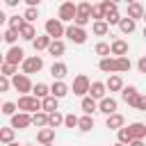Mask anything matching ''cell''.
Segmentation results:
<instances>
[{
  "instance_id": "1",
  "label": "cell",
  "mask_w": 146,
  "mask_h": 146,
  "mask_svg": "<svg viewBox=\"0 0 146 146\" xmlns=\"http://www.w3.org/2000/svg\"><path fill=\"white\" fill-rule=\"evenodd\" d=\"M89 21H91V2H78V5H75V18H73L71 25L84 30V25H87Z\"/></svg>"
},
{
  "instance_id": "2",
  "label": "cell",
  "mask_w": 146,
  "mask_h": 146,
  "mask_svg": "<svg viewBox=\"0 0 146 146\" xmlns=\"http://www.w3.org/2000/svg\"><path fill=\"white\" fill-rule=\"evenodd\" d=\"M16 110L18 112H25V114H34V112H41V100H36L34 96H21L18 103H16Z\"/></svg>"
},
{
  "instance_id": "3",
  "label": "cell",
  "mask_w": 146,
  "mask_h": 146,
  "mask_svg": "<svg viewBox=\"0 0 146 146\" xmlns=\"http://www.w3.org/2000/svg\"><path fill=\"white\" fill-rule=\"evenodd\" d=\"M9 84H11L16 91H21V96H27V94L32 91V80H30L27 75H23V73H16L14 78H9Z\"/></svg>"
},
{
  "instance_id": "4",
  "label": "cell",
  "mask_w": 146,
  "mask_h": 146,
  "mask_svg": "<svg viewBox=\"0 0 146 146\" xmlns=\"http://www.w3.org/2000/svg\"><path fill=\"white\" fill-rule=\"evenodd\" d=\"M21 68H23V75H27V78H30V73H39V71L43 68V59H41L39 55L25 57V59L21 62Z\"/></svg>"
},
{
  "instance_id": "5",
  "label": "cell",
  "mask_w": 146,
  "mask_h": 146,
  "mask_svg": "<svg viewBox=\"0 0 146 146\" xmlns=\"http://www.w3.org/2000/svg\"><path fill=\"white\" fill-rule=\"evenodd\" d=\"M89 84H91V80H89L84 73H80V75H75V78H73V87H71L68 91H73L75 96L84 98V96H87V91H89Z\"/></svg>"
},
{
  "instance_id": "6",
  "label": "cell",
  "mask_w": 146,
  "mask_h": 146,
  "mask_svg": "<svg viewBox=\"0 0 146 146\" xmlns=\"http://www.w3.org/2000/svg\"><path fill=\"white\" fill-rule=\"evenodd\" d=\"M73 18H75V2H62L59 5V14H57V21L64 25V23H73Z\"/></svg>"
},
{
  "instance_id": "7",
  "label": "cell",
  "mask_w": 146,
  "mask_h": 146,
  "mask_svg": "<svg viewBox=\"0 0 146 146\" xmlns=\"http://www.w3.org/2000/svg\"><path fill=\"white\" fill-rule=\"evenodd\" d=\"M43 27H46V36H50L52 41H57V39L64 36V25H62L57 18H48Z\"/></svg>"
},
{
  "instance_id": "8",
  "label": "cell",
  "mask_w": 146,
  "mask_h": 146,
  "mask_svg": "<svg viewBox=\"0 0 146 146\" xmlns=\"http://www.w3.org/2000/svg\"><path fill=\"white\" fill-rule=\"evenodd\" d=\"M64 36H68L73 43L82 46V43L87 41V30H82V27H75V25H68V27H64Z\"/></svg>"
},
{
  "instance_id": "9",
  "label": "cell",
  "mask_w": 146,
  "mask_h": 146,
  "mask_svg": "<svg viewBox=\"0 0 146 146\" xmlns=\"http://www.w3.org/2000/svg\"><path fill=\"white\" fill-rule=\"evenodd\" d=\"M32 125V119H30V114H25V112H16L14 116H11V130H25V128H30Z\"/></svg>"
},
{
  "instance_id": "10",
  "label": "cell",
  "mask_w": 146,
  "mask_h": 146,
  "mask_svg": "<svg viewBox=\"0 0 146 146\" xmlns=\"http://www.w3.org/2000/svg\"><path fill=\"white\" fill-rule=\"evenodd\" d=\"M23 59H25V52H23V48H18V46H11V48L7 50V55H5V64H11V66H18Z\"/></svg>"
},
{
  "instance_id": "11",
  "label": "cell",
  "mask_w": 146,
  "mask_h": 146,
  "mask_svg": "<svg viewBox=\"0 0 146 146\" xmlns=\"http://www.w3.org/2000/svg\"><path fill=\"white\" fill-rule=\"evenodd\" d=\"M110 55H114V59H116V57H128V41L114 39V41L110 43Z\"/></svg>"
},
{
  "instance_id": "12",
  "label": "cell",
  "mask_w": 146,
  "mask_h": 146,
  "mask_svg": "<svg viewBox=\"0 0 146 146\" xmlns=\"http://www.w3.org/2000/svg\"><path fill=\"white\" fill-rule=\"evenodd\" d=\"M87 96H89V98H94V100L98 103V100H103V98L107 96V89H105V84H103V82H98V80H96V82H91V84H89Z\"/></svg>"
},
{
  "instance_id": "13",
  "label": "cell",
  "mask_w": 146,
  "mask_h": 146,
  "mask_svg": "<svg viewBox=\"0 0 146 146\" xmlns=\"http://www.w3.org/2000/svg\"><path fill=\"white\" fill-rule=\"evenodd\" d=\"M116 107H119V103H116L112 96H105L103 100H98V112H103L105 116L114 114V112H116Z\"/></svg>"
},
{
  "instance_id": "14",
  "label": "cell",
  "mask_w": 146,
  "mask_h": 146,
  "mask_svg": "<svg viewBox=\"0 0 146 146\" xmlns=\"http://www.w3.org/2000/svg\"><path fill=\"white\" fill-rule=\"evenodd\" d=\"M48 91H50V96H52V98H57V100H59V98H64V96L68 94V84H66V82L55 80V82L48 87Z\"/></svg>"
},
{
  "instance_id": "15",
  "label": "cell",
  "mask_w": 146,
  "mask_h": 146,
  "mask_svg": "<svg viewBox=\"0 0 146 146\" xmlns=\"http://www.w3.org/2000/svg\"><path fill=\"white\" fill-rule=\"evenodd\" d=\"M66 73H68V66H66L64 62H52V66H50V75H52L55 80H59V82H64V78H66Z\"/></svg>"
},
{
  "instance_id": "16",
  "label": "cell",
  "mask_w": 146,
  "mask_h": 146,
  "mask_svg": "<svg viewBox=\"0 0 146 146\" xmlns=\"http://www.w3.org/2000/svg\"><path fill=\"white\" fill-rule=\"evenodd\" d=\"M125 128H128V132H130L132 139H144L146 137V123H141V121H135V123H130Z\"/></svg>"
},
{
  "instance_id": "17",
  "label": "cell",
  "mask_w": 146,
  "mask_h": 146,
  "mask_svg": "<svg viewBox=\"0 0 146 146\" xmlns=\"http://www.w3.org/2000/svg\"><path fill=\"white\" fill-rule=\"evenodd\" d=\"M121 98H123L128 105H132V107H135V103H137V98H139L137 87H132V84H130V87H123V89H121Z\"/></svg>"
},
{
  "instance_id": "18",
  "label": "cell",
  "mask_w": 146,
  "mask_h": 146,
  "mask_svg": "<svg viewBox=\"0 0 146 146\" xmlns=\"http://www.w3.org/2000/svg\"><path fill=\"white\" fill-rule=\"evenodd\" d=\"M41 112L43 114H52V112H59V100L52 98V96H46L41 100Z\"/></svg>"
},
{
  "instance_id": "19",
  "label": "cell",
  "mask_w": 146,
  "mask_h": 146,
  "mask_svg": "<svg viewBox=\"0 0 146 146\" xmlns=\"http://www.w3.org/2000/svg\"><path fill=\"white\" fill-rule=\"evenodd\" d=\"M105 125H107L110 130H119V128H123V125H125V119H123V114L114 112V114H110V116L105 119Z\"/></svg>"
},
{
  "instance_id": "20",
  "label": "cell",
  "mask_w": 146,
  "mask_h": 146,
  "mask_svg": "<svg viewBox=\"0 0 146 146\" xmlns=\"http://www.w3.org/2000/svg\"><path fill=\"white\" fill-rule=\"evenodd\" d=\"M141 16H144V5H141V2H130V5H128V18L137 23Z\"/></svg>"
},
{
  "instance_id": "21",
  "label": "cell",
  "mask_w": 146,
  "mask_h": 146,
  "mask_svg": "<svg viewBox=\"0 0 146 146\" xmlns=\"http://www.w3.org/2000/svg\"><path fill=\"white\" fill-rule=\"evenodd\" d=\"M18 36H21V39H25V41H34V36H36V30H34V25H30V23H23V25L18 27Z\"/></svg>"
},
{
  "instance_id": "22",
  "label": "cell",
  "mask_w": 146,
  "mask_h": 146,
  "mask_svg": "<svg viewBox=\"0 0 146 146\" xmlns=\"http://www.w3.org/2000/svg\"><path fill=\"white\" fill-rule=\"evenodd\" d=\"M98 68H100L103 73H112V75H116V62H114V57H103V59L98 62Z\"/></svg>"
},
{
  "instance_id": "23",
  "label": "cell",
  "mask_w": 146,
  "mask_h": 146,
  "mask_svg": "<svg viewBox=\"0 0 146 146\" xmlns=\"http://www.w3.org/2000/svg\"><path fill=\"white\" fill-rule=\"evenodd\" d=\"M30 96H34L36 100H43L46 96H50V91H48V84H43V82H36V84H32V91H30Z\"/></svg>"
},
{
  "instance_id": "24",
  "label": "cell",
  "mask_w": 146,
  "mask_h": 146,
  "mask_svg": "<svg viewBox=\"0 0 146 146\" xmlns=\"http://www.w3.org/2000/svg\"><path fill=\"white\" fill-rule=\"evenodd\" d=\"M80 107H82V112H84L87 116H91L94 112H98V103H96L94 98H89V96H84V98L80 100Z\"/></svg>"
},
{
  "instance_id": "25",
  "label": "cell",
  "mask_w": 146,
  "mask_h": 146,
  "mask_svg": "<svg viewBox=\"0 0 146 146\" xmlns=\"http://www.w3.org/2000/svg\"><path fill=\"white\" fill-rule=\"evenodd\" d=\"M36 141L43 146V144H52L55 141V130H50V128H41L39 132H36Z\"/></svg>"
},
{
  "instance_id": "26",
  "label": "cell",
  "mask_w": 146,
  "mask_h": 146,
  "mask_svg": "<svg viewBox=\"0 0 146 146\" xmlns=\"http://www.w3.org/2000/svg\"><path fill=\"white\" fill-rule=\"evenodd\" d=\"M46 50H48L52 57H62V55H64V50H66V46H64V41H62V39H57V41H50Z\"/></svg>"
},
{
  "instance_id": "27",
  "label": "cell",
  "mask_w": 146,
  "mask_h": 146,
  "mask_svg": "<svg viewBox=\"0 0 146 146\" xmlns=\"http://www.w3.org/2000/svg\"><path fill=\"white\" fill-rule=\"evenodd\" d=\"M103 84H105L107 91H121V89H123V80H121V75H110L107 82H103Z\"/></svg>"
},
{
  "instance_id": "28",
  "label": "cell",
  "mask_w": 146,
  "mask_h": 146,
  "mask_svg": "<svg viewBox=\"0 0 146 146\" xmlns=\"http://www.w3.org/2000/svg\"><path fill=\"white\" fill-rule=\"evenodd\" d=\"M80 132H89L91 128H94V116H87V114H82V116H78V125H75Z\"/></svg>"
},
{
  "instance_id": "29",
  "label": "cell",
  "mask_w": 146,
  "mask_h": 146,
  "mask_svg": "<svg viewBox=\"0 0 146 146\" xmlns=\"http://www.w3.org/2000/svg\"><path fill=\"white\" fill-rule=\"evenodd\" d=\"M14 137H16V130L0 125V146H7V144H11V141H14Z\"/></svg>"
},
{
  "instance_id": "30",
  "label": "cell",
  "mask_w": 146,
  "mask_h": 146,
  "mask_svg": "<svg viewBox=\"0 0 146 146\" xmlns=\"http://www.w3.org/2000/svg\"><path fill=\"white\" fill-rule=\"evenodd\" d=\"M62 123H64V114H62V112H52V114H48V123H46V128L55 130V128H59Z\"/></svg>"
},
{
  "instance_id": "31",
  "label": "cell",
  "mask_w": 146,
  "mask_h": 146,
  "mask_svg": "<svg viewBox=\"0 0 146 146\" xmlns=\"http://www.w3.org/2000/svg\"><path fill=\"white\" fill-rule=\"evenodd\" d=\"M50 41H52L50 36H46V34H36V36H34V41H32V46H34V50L39 52V50H46Z\"/></svg>"
},
{
  "instance_id": "32",
  "label": "cell",
  "mask_w": 146,
  "mask_h": 146,
  "mask_svg": "<svg viewBox=\"0 0 146 146\" xmlns=\"http://www.w3.org/2000/svg\"><path fill=\"white\" fill-rule=\"evenodd\" d=\"M30 119H32V125H36L39 130L46 128V123H48V114H43V112H34V114H30Z\"/></svg>"
},
{
  "instance_id": "33",
  "label": "cell",
  "mask_w": 146,
  "mask_h": 146,
  "mask_svg": "<svg viewBox=\"0 0 146 146\" xmlns=\"http://www.w3.org/2000/svg\"><path fill=\"white\" fill-rule=\"evenodd\" d=\"M91 32H94L96 36H105V34L110 32V27H107V23H105V21H94V25H91Z\"/></svg>"
},
{
  "instance_id": "34",
  "label": "cell",
  "mask_w": 146,
  "mask_h": 146,
  "mask_svg": "<svg viewBox=\"0 0 146 146\" xmlns=\"http://www.w3.org/2000/svg\"><path fill=\"white\" fill-rule=\"evenodd\" d=\"M114 62H116V73H128V71H130V66H132L130 57H116Z\"/></svg>"
},
{
  "instance_id": "35",
  "label": "cell",
  "mask_w": 146,
  "mask_h": 146,
  "mask_svg": "<svg viewBox=\"0 0 146 146\" xmlns=\"http://www.w3.org/2000/svg\"><path fill=\"white\" fill-rule=\"evenodd\" d=\"M135 27H137V23H135V21H130V18H121V21H119V30H121L123 34L135 32Z\"/></svg>"
},
{
  "instance_id": "36",
  "label": "cell",
  "mask_w": 146,
  "mask_h": 146,
  "mask_svg": "<svg viewBox=\"0 0 146 146\" xmlns=\"http://www.w3.org/2000/svg\"><path fill=\"white\" fill-rule=\"evenodd\" d=\"M103 21L107 23V27H110V25H119V21H121V16H119V9H114V11H105Z\"/></svg>"
},
{
  "instance_id": "37",
  "label": "cell",
  "mask_w": 146,
  "mask_h": 146,
  "mask_svg": "<svg viewBox=\"0 0 146 146\" xmlns=\"http://www.w3.org/2000/svg\"><path fill=\"white\" fill-rule=\"evenodd\" d=\"M36 18H39V9H36V7H27V9H25V14H23V21L32 25Z\"/></svg>"
},
{
  "instance_id": "38",
  "label": "cell",
  "mask_w": 146,
  "mask_h": 146,
  "mask_svg": "<svg viewBox=\"0 0 146 146\" xmlns=\"http://www.w3.org/2000/svg\"><path fill=\"white\" fill-rule=\"evenodd\" d=\"M116 137H119V144H123V146H128V144L132 141V137H130V132H128V128H125V125L116 130Z\"/></svg>"
},
{
  "instance_id": "39",
  "label": "cell",
  "mask_w": 146,
  "mask_h": 146,
  "mask_svg": "<svg viewBox=\"0 0 146 146\" xmlns=\"http://www.w3.org/2000/svg\"><path fill=\"white\" fill-rule=\"evenodd\" d=\"M16 39H18V30H5L2 32V41H7V43H11V46H16Z\"/></svg>"
},
{
  "instance_id": "40",
  "label": "cell",
  "mask_w": 146,
  "mask_h": 146,
  "mask_svg": "<svg viewBox=\"0 0 146 146\" xmlns=\"http://www.w3.org/2000/svg\"><path fill=\"white\" fill-rule=\"evenodd\" d=\"M7 23H9V30H18L25 21H23V16H18V14H14V16H7Z\"/></svg>"
},
{
  "instance_id": "41",
  "label": "cell",
  "mask_w": 146,
  "mask_h": 146,
  "mask_svg": "<svg viewBox=\"0 0 146 146\" xmlns=\"http://www.w3.org/2000/svg\"><path fill=\"white\" fill-rule=\"evenodd\" d=\"M94 50H96V55H100V59L103 57H110V43H105V41H98Z\"/></svg>"
},
{
  "instance_id": "42",
  "label": "cell",
  "mask_w": 146,
  "mask_h": 146,
  "mask_svg": "<svg viewBox=\"0 0 146 146\" xmlns=\"http://www.w3.org/2000/svg\"><path fill=\"white\" fill-rule=\"evenodd\" d=\"M18 73V66H11V64H2L0 66V75H5V78H14Z\"/></svg>"
},
{
  "instance_id": "43",
  "label": "cell",
  "mask_w": 146,
  "mask_h": 146,
  "mask_svg": "<svg viewBox=\"0 0 146 146\" xmlns=\"http://www.w3.org/2000/svg\"><path fill=\"white\" fill-rule=\"evenodd\" d=\"M0 112H2L5 116H14V114H16V103H11V100L2 103V105H0Z\"/></svg>"
},
{
  "instance_id": "44",
  "label": "cell",
  "mask_w": 146,
  "mask_h": 146,
  "mask_svg": "<svg viewBox=\"0 0 146 146\" xmlns=\"http://www.w3.org/2000/svg\"><path fill=\"white\" fill-rule=\"evenodd\" d=\"M103 16H105V14H103L100 2H98V5H91V18H94V21H103Z\"/></svg>"
},
{
  "instance_id": "45",
  "label": "cell",
  "mask_w": 146,
  "mask_h": 146,
  "mask_svg": "<svg viewBox=\"0 0 146 146\" xmlns=\"http://www.w3.org/2000/svg\"><path fill=\"white\" fill-rule=\"evenodd\" d=\"M64 125H66V128H75V125H78V116H75V114H66V116H64Z\"/></svg>"
},
{
  "instance_id": "46",
  "label": "cell",
  "mask_w": 146,
  "mask_h": 146,
  "mask_svg": "<svg viewBox=\"0 0 146 146\" xmlns=\"http://www.w3.org/2000/svg\"><path fill=\"white\" fill-rule=\"evenodd\" d=\"M135 110L146 112V96H141V94H139V98H137V103H135Z\"/></svg>"
},
{
  "instance_id": "47",
  "label": "cell",
  "mask_w": 146,
  "mask_h": 146,
  "mask_svg": "<svg viewBox=\"0 0 146 146\" xmlns=\"http://www.w3.org/2000/svg\"><path fill=\"white\" fill-rule=\"evenodd\" d=\"M9 89H11V84H9V78L0 75V94H5V91H9Z\"/></svg>"
},
{
  "instance_id": "48",
  "label": "cell",
  "mask_w": 146,
  "mask_h": 146,
  "mask_svg": "<svg viewBox=\"0 0 146 146\" xmlns=\"http://www.w3.org/2000/svg\"><path fill=\"white\" fill-rule=\"evenodd\" d=\"M100 7H103V14H105V11H114V9H116V2L105 0V2H100Z\"/></svg>"
},
{
  "instance_id": "49",
  "label": "cell",
  "mask_w": 146,
  "mask_h": 146,
  "mask_svg": "<svg viewBox=\"0 0 146 146\" xmlns=\"http://www.w3.org/2000/svg\"><path fill=\"white\" fill-rule=\"evenodd\" d=\"M137 68H139V73H146V57H139V62H137Z\"/></svg>"
},
{
  "instance_id": "50",
  "label": "cell",
  "mask_w": 146,
  "mask_h": 146,
  "mask_svg": "<svg viewBox=\"0 0 146 146\" xmlns=\"http://www.w3.org/2000/svg\"><path fill=\"white\" fill-rule=\"evenodd\" d=\"M128 146H144V139H132Z\"/></svg>"
},
{
  "instance_id": "51",
  "label": "cell",
  "mask_w": 146,
  "mask_h": 146,
  "mask_svg": "<svg viewBox=\"0 0 146 146\" xmlns=\"http://www.w3.org/2000/svg\"><path fill=\"white\" fill-rule=\"evenodd\" d=\"M2 23H7V16H5V11L0 9V25H2Z\"/></svg>"
},
{
  "instance_id": "52",
  "label": "cell",
  "mask_w": 146,
  "mask_h": 146,
  "mask_svg": "<svg viewBox=\"0 0 146 146\" xmlns=\"http://www.w3.org/2000/svg\"><path fill=\"white\" fill-rule=\"evenodd\" d=\"M2 64H5V55H0V66H2Z\"/></svg>"
},
{
  "instance_id": "53",
  "label": "cell",
  "mask_w": 146,
  "mask_h": 146,
  "mask_svg": "<svg viewBox=\"0 0 146 146\" xmlns=\"http://www.w3.org/2000/svg\"><path fill=\"white\" fill-rule=\"evenodd\" d=\"M7 146H18V144H16V141H11V144H7Z\"/></svg>"
},
{
  "instance_id": "54",
  "label": "cell",
  "mask_w": 146,
  "mask_h": 146,
  "mask_svg": "<svg viewBox=\"0 0 146 146\" xmlns=\"http://www.w3.org/2000/svg\"><path fill=\"white\" fill-rule=\"evenodd\" d=\"M114 146H123V144H119V141H116V144H114Z\"/></svg>"
},
{
  "instance_id": "55",
  "label": "cell",
  "mask_w": 146,
  "mask_h": 146,
  "mask_svg": "<svg viewBox=\"0 0 146 146\" xmlns=\"http://www.w3.org/2000/svg\"><path fill=\"white\" fill-rule=\"evenodd\" d=\"M43 146H52V144H43Z\"/></svg>"
},
{
  "instance_id": "56",
  "label": "cell",
  "mask_w": 146,
  "mask_h": 146,
  "mask_svg": "<svg viewBox=\"0 0 146 146\" xmlns=\"http://www.w3.org/2000/svg\"><path fill=\"white\" fill-rule=\"evenodd\" d=\"M0 41H2V32H0Z\"/></svg>"
},
{
  "instance_id": "57",
  "label": "cell",
  "mask_w": 146,
  "mask_h": 146,
  "mask_svg": "<svg viewBox=\"0 0 146 146\" xmlns=\"http://www.w3.org/2000/svg\"><path fill=\"white\" fill-rule=\"evenodd\" d=\"M23 146H32V144H23Z\"/></svg>"
}]
</instances>
